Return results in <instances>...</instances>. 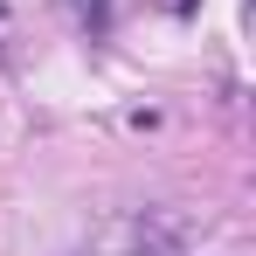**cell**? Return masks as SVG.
I'll return each mask as SVG.
<instances>
[{
  "label": "cell",
  "instance_id": "cell-1",
  "mask_svg": "<svg viewBox=\"0 0 256 256\" xmlns=\"http://www.w3.org/2000/svg\"><path fill=\"white\" fill-rule=\"evenodd\" d=\"M0 7H7V0H0Z\"/></svg>",
  "mask_w": 256,
  "mask_h": 256
}]
</instances>
